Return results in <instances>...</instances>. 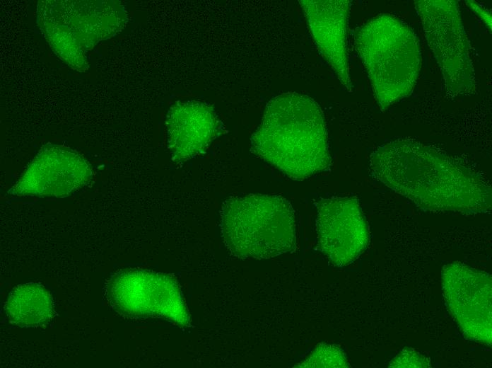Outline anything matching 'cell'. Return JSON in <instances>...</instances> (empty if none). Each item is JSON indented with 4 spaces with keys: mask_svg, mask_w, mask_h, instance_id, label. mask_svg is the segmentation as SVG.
<instances>
[{
    "mask_svg": "<svg viewBox=\"0 0 492 368\" xmlns=\"http://www.w3.org/2000/svg\"><path fill=\"white\" fill-rule=\"evenodd\" d=\"M369 167L375 179L424 209L476 214L491 208V188L486 180L421 142L384 144L371 154Z\"/></svg>",
    "mask_w": 492,
    "mask_h": 368,
    "instance_id": "6da1fadb",
    "label": "cell"
},
{
    "mask_svg": "<svg viewBox=\"0 0 492 368\" xmlns=\"http://www.w3.org/2000/svg\"><path fill=\"white\" fill-rule=\"evenodd\" d=\"M251 150L293 180L328 171L327 132L319 105L297 93L274 98L251 138Z\"/></svg>",
    "mask_w": 492,
    "mask_h": 368,
    "instance_id": "7a4b0ae2",
    "label": "cell"
},
{
    "mask_svg": "<svg viewBox=\"0 0 492 368\" xmlns=\"http://www.w3.org/2000/svg\"><path fill=\"white\" fill-rule=\"evenodd\" d=\"M355 44L381 110L411 94L421 57L417 36L406 23L380 14L357 30Z\"/></svg>",
    "mask_w": 492,
    "mask_h": 368,
    "instance_id": "3957f363",
    "label": "cell"
},
{
    "mask_svg": "<svg viewBox=\"0 0 492 368\" xmlns=\"http://www.w3.org/2000/svg\"><path fill=\"white\" fill-rule=\"evenodd\" d=\"M295 218L291 204L281 196L232 197L221 207V236L234 256L271 258L295 250Z\"/></svg>",
    "mask_w": 492,
    "mask_h": 368,
    "instance_id": "277c9868",
    "label": "cell"
},
{
    "mask_svg": "<svg viewBox=\"0 0 492 368\" xmlns=\"http://www.w3.org/2000/svg\"><path fill=\"white\" fill-rule=\"evenodd\" d=\"M414 2L428 45L442 73L447 93L459 96L471 93L474 88L475 76L457 1Z\"/></svg>",
    "mask_w": 492,
    "mask_h": 368,
    "instance_id": "5b68a950",
    "label": "cell"
},
{
    "mask_svg": "<svg viewBox=\"0 0 492 368\" xmlns=\"http://www.w3.org/2000/svg\"><path fill=\"white\" fill-rule=\"evenodd\" d=\"M109 301L129 316H152L187 328L189 315L177 282L170 275L144 269L115 273L108 282Z\"/></svg>",
    "mask_w": 492,
    "mask_h": 368,
    "instance_id": "8992f818",
    "label": "cell"
},
{
    "mask_svg": "<svg viewBox=\"0 0 492 368\" xmlns=\"http://www.w3.org/2000/svg\"><path fill=\"white\" fill-rule=\"evenodd\" d=\"M443 298L464 335L485 345L492 343V280L484 271L455 261L441 272Z\"/></svg>",
    "mask_w": 492,
    "mask_h": 368,
    "instance_id": "52a82bcc",
    "label": "cell"
},
{
    "mask_svg": "<svg viewBox=\"0 0 492 368\" xmlns=\"http://www.w3.org/2000/svg\"><path fill=\"white\" fill-rule=\"evenodd\" d=\"M59 4V3H58ZM75 9L76 13H66L62 8L49 13L47 19L41 21L42 30L57 54L69 66L74 60L83 59V54L97 42L118 33L127 22L123 6L117 1H98L95 8Z\"/></svg>",
    "mask_w": 492,
    "mask_h": 368,
    "instance_id": "ba28073f",
    "label": "cell"
},
{
    "mask_svg": "<svg viewBox=\"0 0 492 368\" xmlns=\"http://www.w3.org/2000/svg\"><path fill=\"white\" fill-rule=\"evenodd\" d=\"M315 205L318 248L336 266L353 263L369 242L368 226L358 200L331 197Z\"/></svg>",
    "mask_w": 492,
    "mask_h": 368,
    "instance_id": "9c48e42d",
    "label": "cell"
},
{
    "mask_svg": "<svg viewBox=\"0 0 492 368\" xmlns=\"http://www.w3.org/2000/svg\"><path fill=\"white\" fill-rule=\"evenodd\" d=\"M92 176L90 166L77 152L49 146L40 151L8 192L64 197L88 183Z\"/></svg>",
    "mask_w": 492,
    "mask_h": 368,
    "instance_id": "30bf717a",
    "label": "cell"
},
{
    "mask_svg": "<svg viewBox=\"0 0 492 368\" xmlns=\"http://www.w3.org/2000/svg\"><path fill=\"white\" fill-rule=\"evenodd\" d=\"M300 6L318 49L343 86L352 91L346 50L351 1L301 0Z\"/></svg>",
    "mask_w": 492,
    "mask_h": 368,
    "instance_id": "8fae6325",
    "label": "cell"
},
{
    "mask_svg": "<svg viewBox=\"0 0 492 368\" xmlns=\"http://www.w3.org/2000/svg\"><path fill=\"white\" fill-rule=\"evenodd\" d=\"M165 127L171 156L180 163L204 152L221 133L222 125L211 106L192 100L173 105Z\"/></svg>",
    "mask_w": 492,
    "mask_h": 368,
    "instance_id": "7c38bea8",
    "label": "cell"
},
{
    "mask_svg": "<svg viewBox=\"0 0 492 368\" xmlns=\"http://www.w3.org/2000/svg\"><path fill=\"white\" fill-rule=\"evenodd\" d=\"M4 308L9 320L20 327L44 326L54 315L52 295L43 286L34 282L15 287Z\"/></svg>",
    "mask_w": 492,
    "mask_h": 368,
    "instance_id": "4fadbf2b",
    "label": "cell"
},
{
    "mask_svg": "<svg viewBox=\"0 0 492 368\" xmlns=\"http://www.w3.org/2000/svg\"><path fill=\"white\" fill-rule=\"evenodd\" d=\"M344 352L337 346L319 344L311 354L295 367H348Z\"/></svg>",
    "mask_w": 492,
    "mask_h": 368,
    "instance_id": "5bb4252c",
    "label": "cell"
},
{
    "mask_svg": "<svg viewBox=\"0 0 492 368\" xmlns=\"http://www.w3.org/2000/svg\"><path fill=\"white\" fill-rule=\"evenodd\" d=\"M389 367H431V363L426 357L407 347L390 362Z\"/></svg>",
    "mask_w": 492,
    "mask_h": 368,
    "instance_id": "9a60e30c",
    "label": "cell"
},
{
    "mask_svg": "<svg viewBox=\"0 0 492 368\" xmlns=\"http://www.w3.org/2000/svg\"><path fill=\"white\" fill-rule=\"evenodd\" d=\"M467 4L479 17L484 21L486 25L491 30V16L488 11L481 8L476 3L473 1H467Z\"/></svg>",
    "mask_w": 492,
    "mask_h": 368,
    "instance_id": "2e32d148",
    "label": "cell"
}]
</instances>
